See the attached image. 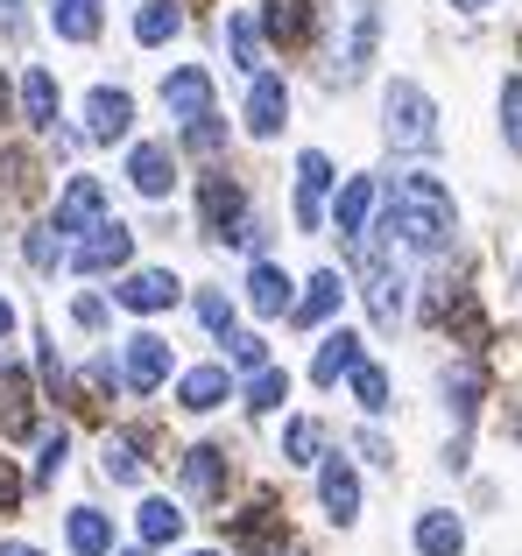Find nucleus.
Listing matches in <instances>:
<instances>
[{
    "instance_id": "obj_10",
    "label": "nucleus",
    "mask_w": 522,
    "mask_h": 556,
    "mask_svg": "<svg viewBox=\"0 0 522 556\" xmlns=\"http://www.w3.org/2000/svg\"><path fill=\"white\" fill-rule=\"evenodd\" d=\"M325 190H332V163L318 149L297 155V226L318 232V218H325Z\"/></svg>"
},
{
    "instance_id": "obj_20",
    "label": "nucleus",
    "mask_w": 522,
    "mask_h": 556,
    "mask_svg": "<svg viewBox=\"0 0 522 556\" xmlns=\"http://www.w3.org/2000/svg\"><path fill=\"white\" fill-rule=\"evenodd\" d=\"M248 303H254V317H283V311H289V275L275 268V261H254V275H248Z\"/></svg>"
},
{
    "instance_id": "obj_7",
    "label": "nucleus",
    "mask_w": 522,
    "mask_h": 556,
    "mask_svg": "<svg viewBox=\"0 0 522 556\" xmlns=\"http://www.w3.org/2000/svg\"><path fill=\"white\" fill-rule=\"evenodd\" d=\"M121 380L135 394H156L170 380V345L156 339V331H141V339H127V359H121Z\"/></svg>"
},
{
    "instance_id": "obj_48",
    "label": "nucleus",
    "mask_w": 522,
    "mask_h": 556,
    "mask_svg": "<svg viewBox=\"0 0 522 556\" xmlns=\"http://www.w3.org/2000/svg\"><path fill=\"white\" fill-rule=\"evenodd\" d=\"M0 113H8V78H0Z\"/></svg>"
},
{
    "instance_id": "obj_4",
    "label": "nucleus",
    "mask_w": 522,
    "mask_h": 556,
    "mask_svg": "<svg viewBox=\"0 0 522 556\" xmlns=\"http://www.w3.org/2000/svg\"><path fill=\"white\" fill-rule=\"evenodd\" d=\"M360 296H368L374 325L396 331V317H402V275H396V261H388L382 247H360Z\"/></svg>"
},
{
    "instance_id": "obj_35",
    "label": "nucleus",
    "mask_w": 522,
    "mask_h": 556,
    "mask_svg": "<svg viewBox=\"0 0 522 556\" xmlns=\"http://www.w3.org/2000/svg\"><path fill=\"white\" fill-rule=\"evenodd\" d=\"M220 141H226L220 113H198V121H184V149H191V155H220Z\"/></svg>"
},
{
    "instance_id": "obj_30",
    "label": "nucleus",
    "mask_w": 522,
    "mask_h": 556,
    "mask_svg": "<svg viewBox=\"0 0 522 556\" xmlns=\"http://www.w3.org/2000/svg\"><path fill=\"white\" fill-rule=\"evenodd\" d=\"M99 465H107V479H121V486H135V479H141V444H135V437H107V451H99Z\"/></svg>"
},
{
    "instance_id": "obj_41",
    "label": "nucleus",
    "mask_w": 522,
    "mask_h": 556,
    "mask_svg": "<svg viewBox=\"0 0 522 556\" xmlns=\"http://www.w3.org/2000/svg\"><path fill=\"white\" fill-rule=\"evenodd\" d=\"M198 317H206V331L234 339V303H226V296H198Z\"/></svg>"
},
{
    "instance_id": "obj_26",
    "label": "nucleus",
    "mask_w": 522,
    "mask_h": 556,
    "mask_svg": "<svg viewBox=\"0 0 522 556\" xmlns=\"http://www.w3.org/2000/svg\"><path fill=\"white\" fill-rule=\"evenodd\" d=\"M184 28V14H177V0H141V14H135V42H170Z\"/></svg>"
},
{
    "instance_id": "obj_31",
    "label": "nucleus",
    "mask_w": 522,
    "mask_h": 556,
    "mask_svg": "<svg viewBox=\"0 0 522 556\" xmlns=\"http://www.w3.org/2000/svg\"><path fill=\"white\" fill-rule=\"evenodd\" d=\"M226 50H234L240 71L261 64V28H254V14H226Z\"/></svg>"
},
{
    "instance_id": "obj_12",
    "label": "nucleus",
    "mask_w": 522,
    "mask_h": 556,
    "mask_svg": "<svg viewBox=\"0 0 522 556\" xmlns=\"http://www.w3.org/2000/svg\"><path fill=\"white\" fill-rule=\"evenodd\" d=\"M289 121V85L275 71H254V92H248V127L254 135H283Z\"/></svg>"
},
{
    "instance_id": "obj_5",
    "label": "nucleus",
    "mask_w": 522,
    "mask_h": 556,
    "mask_svg": "<svg viewBox=\"0 0 522 556\" xmlns=\"http://www.w3.org/2000/svg\"><path fill=\"white\" fill-rule=\"evenodd\" d=\"M127 254H135V232H127L121 218H99V226H85V240L71 247V268L107 275V268H127Z\"/></svg>"
},
{
    "instance_id": "obj_44",
    "label": "nucleus",
    "mask_w": 522,
    "mask_h": 556,
    "mask_svg": "<svg viewBox=\"0 0 522 556\" xmlns=\"http://www.w3.org/2000/svg\"><path fill=\"white\" fill-rule=\"evenodd\" d=\"M71 317H78V325L92 331V325H107V303H99V296H78V311H71Z\"/></svg>"
},
{
    "instance_id": "obj_47",
    "label": "nucleus",
    "mask_w": 522,
    "mask_h": 556,
    "mask_svg": "<svg viewBox=\"0 0 522 556\" xmlns=\"http://www.w3.org/2000/svg\"><path fill=\"white\" fill-rule=\"evenodd\" d=\"M452 8H467V14H481V8H487V0H452Z\"/></svg>"
},
{
    "instance_id": "obj_38",
    "label": "nucleus",
    "mask_w": 522,
    "mask_h": 556,
    "mask_svg": "<svg viewBox=\"0 0 522 556\" xmlns=\"http://www.w3.org/2000/svg\"><path fill=\"white\" fill-rule=\"evenodd\" d=\"M226 353H234V367H248V374L269 367V345H261L254 331H234V339H226Z\"/></svg>"
},
{
    "instance_id": "obj_45",
    "label": "nucleus",
    "mask_w": 522,
    "mask_h": 556,
    "mask_svg": "<svg viewBox=\"0 0 522 556\" xmlns=\"http://www.w3.org/2000/svg\"><path fill=\"white\" fill-rule=\"evenodd\" d=\"M8 331H14V303L0 296V339H8Z\"/></svg>"
},
{
    "instance_id": "obj_42",
    "label": "nucleus",
    "mask_w": 522,
    "mask_h": 556,
    "mask_svg": "<svg viewBox=\"0 0 522 556\" xmlns=\"http://www.w3.org/2000/svg\"><path fill=\"white\" fill-rule=\"evenodd\" d=\"M269 529H275V507H248V515H240V543L248 549L269 543Z\"/></svg>"
},
{
    "instance_id": "obj_13",
    "label": "nucleus",
    "mask_w": 522,
    "mask_h": 556,
    "mask_svg": "<svg viewBox=\"0 0 522 556\" xmlns=\"http://www.w3.org/2000/svg\"><path fill=\"white\" fill-rule=\"evenodd\" d=\"M184 493H191V501H220L226 493V451L220 444L184 451Z\"/></svg>"
},
{
    "instance_id": "obj_21",
    "label": "nucleus",
    "mask_w": 522,
    "mask_h": 556,
    "mask_svg": "<svg viewBox=\"0 0 522 556\" xmlns=\"http://www.w3.org/2000/svg\"><path fill=\"white\" fill-rule=\"evenodd\" d=\"M353 367H360V339H353V331H332V339L318 345V359H311V380H318V388H332V380L353 374Z\"/></svg>"
},
{
    "instance_id": "obj_37",
    "label": "nucleus",
    "mask_w": 522,
    "mask_h": 556,
    "mask_svg": "<svg viewBox=\"0 0 522 556\" xmlns=\"http://www.w3.org/2000/svg\"><path fill=\"white\" fill-rule=\"evenodd\" d=\"M64 458H71V437H64V430H50V437H42V458H36V479H42V486L64 472Z\"/></svg>"
},
{
    "instance_id": "obj_29",
    "label": "nucleus",
    "mask_w": 522,
    "mask_h": 556,
    "mask_svg": "<svg viewBox=\"0 0 522 556\" xmlns=\"http://www.w3.org/2000/svg\"><path fill=\"white\" fill-rule=\"evenodd\" d=\"M339 311V275H311V289H303V303H297V325H325V317Z\"/></svg>"
},
{
    "instance_id": "obj_9",
    "label": "nucleus",
    "mask_w": 522,
    "mask_h": 556,
    "mask_svg": "<svg viewBox=\"0 0 522 556\" xmlns=\"http://www.w3.org/2000/svg\"><path fill=\"white\" fill-rule=\"evenodd\" d=\"M163 106L170 121H198V113H212V71L206 64H184L163 78Z\"/></svg>"
},
{
    "instance_id": "obj_27",
    "label": "nucleus",
    "mask_w": 522,
    "mask_h": 556,
    "mask_svg": "<svg viewBox=\"0 0 522 556\" xmlns=\"http://www.w3.org/2000/svg\"><path fill=\"white\" fill-rule=\"evenodd\" d=\"M141 543H177L184 535V507L177 501H141Z\"/></svg>"
},
{
    "instance_id": "obj_24",
    "label": "nucleus",
    "mask_w": 522,
    "mask_h": 556,
    "mask_svg": "<svg viewBox=\"0 0 522 556\" xmlns=\"http://www.w3.org/2000/svg\"><path fill=\"white\" fill-rule=\"evenodd\" d=\"M22 121L28 127H57V78L50 71H28L22 78Z\"/></svg>"
},
{
    "instance_id": "obj_43",
    "label": "nucleus",
    "mask_w": 522,
    "mask_h": 556,
    "mask_svg": "<svg viewBox=\"0 0 522 556\" xmlns=\"http://www.w3.org/2000/svg\"><path fill=\"white\" fill-rule=\"evenodd\" d=\"M14 501H22V472L0 458V515H14Z\"/></svg>"
},
{
    "instance_id": "obj_8",
    "label": "nucleus",
    "mask_w": 522,
    "mask_h": 556,
    "mask_svg": "<svg viewBox=\"0 0 522 556\" xmlns=\"http://www.w3.org/2000/svg\"><path fill=\"white\" fill-rule=\"evenodd\" d=\"M184 289H177V275L170 268H135L121 289H113V303H127V311H141V317H156V311H170Z\"/></svg>"
},
{
    "instance_id": "obj_32",
    "label": "nucleus",
    "mask_w": 522,
    "mask_h": 556,
    "mask_svg": "<svg viewBox=\"0 0 522 556\" xmlns=\"http://www.w3.org/2000/svg\"><path fill=\"white\" fill-rule=\"evenodd\" d=\"M289 402V374L283 367H261L254 380H248V408H261V416H269V408H283Z\"/></svg>"
},
{
    "instance_id": "obj_33",
    "label": "nucleus",
    "mask_w": 522,
    "mask_h": 556,
    "mask_svg": "<svg viewBox=\"0 0 522 556\" xmlns=\"http://www.w3.org/2000/svg\"><path fill=\"white\" fill-rule=\"evenodd\" d=\"M318 437H325V430H318L311 416H289V422H283V451H289V465H311V458H318Z\"/></svg>"
},
{
    "instance_id": "obj_36",
    "label": "nucleus",
    "mask_w": 522,
    "mask_h": 556,
    "mask_svg": "<svg viewBox=\"0 0 522 556\" xmlns=\"http://www.w3.org/2000/svg\"><path fill=\"white\" fill-rule=\"evenodd\" d=\"M501 135H509V149L522 155V78L501 85Z\"/></svg>"
},
{
    "instance_id": "obj_25",
    "label": "nucleus",
    "mask_w": 522,
    "mask_h": 556,
    "mask_svg": "<svg viewBox=\"0 0 522 556\" xmlns=\"http://www.w3.org/2000/svg\"><path fill=\"white\" fill-rule=\"evenodd\" d=\"M417 549H424V556H459V549H467L459 515H424V521H417Z\"/></svg>"
},
{
    "instance_id": "obj_49",
    "label": "nucleus",
    "mask_w": 522,
    "mask_h": 556,
    "mask_svg": "<svg viewBox=\"0 0 522 556\" xmlns=\"http://www.w3.org/2000/svg\"><path fill=\"white\" fill-rule=\"evenodd\" d=\"M121 556H149V549H121Z\"/></svg>"
},
{
    "instance_id": "obj_46",
    "label": "nucleus",
    "mask_w": 522,
    "mask_h": 556,
    "mask_svg": "<svg viewBox=\"0 0 522 556\" xmlns=\"http://www.w3.org/2000/svg\"><path fill=\"white\" fill-rule=\"evenodd\" d=\"M0 556H36V549H28V543H0Z\"/></svg>"
},
{
    "instance_id": "obj_1",
    "label": "nucleus",
    "mask_w": 522,
    "mask_h": 556,
    "mask_svg": "<svg viewBox=\"0 0 522 556\" xmlns=\"http://www.w3.org/2000/svg\"><path fill=\"white\" fill-rule=\"evenodd\" d=\"M452 232H459V212L438 177H402L388 190V240H402L410 254H445Z\"/></svg>"
},
{
    "instance_id": "obj_39",
    "label": "nucleus",
    "mask_w": 522,
    "mask_h": 556,
    "mask_svg": "<svg viewBox=\"0 0 522 556\" xmlns=\"http://www.w3.org/2000/svg\"><path fill=\"white\" fill-rule=\"evenodd\" d=\"M445 394H452V416L467 422V416H473V394H481V374H473V367H459L452 380H445Z\"/></svg>"
},
{
    "instance_id": "obj_22",
    "label": "nucleus",
    "mask_w": 522,
    "mask_h": 556,
    "mask_svg": "<svg viewBox=\"0 0 522 556\" xmlns=\"http://www.w3.org/2000/svg\"><path fill=\"white\" fill-rule=\"evenodd\" d=\"M50 28L64 42H92L99 36V0H50Z\"/></svg>"
},
{
    "instance_id": "obj_17",
    "label": "nucleus",
    "mask_w": 522,
    "mask_h": 556,
    "mask_svg": "<svg viewBox=\"0 0 522 556\" xmlns=\"http://www.w3.org/2000/svg\"><path fill=\"white\" fill-rule=\"evenodd\" d=\"M226 394H234V380H226V367H191L177 380V402L184 408H198V416H206V408H220Z\"/></svg>"
},
{
    "instance_id": "obj_50",
    "label": "nucleus",
    "mask_w": 522,
    "mask_h": 556,
    "mask_svg": "<svg viewBox=\"0 0 522 556\" xmlns=\"http://www.w3.org/2000/svg\"><path fill=\"white\" fill-rule=\"evenodd\" d=\"M191 556H220V549H191Z\"/></svg>"
},
{
    "instance_id": "obj_6",
    "label": "nucleus",
    "mask_w": 522,
    "mask_h": 556,
    "mask_svg": "<svg viewBox=\"0 0 522 556\" xmlns=\"http://www.w3.org/2000/svg\"><path fill=\"white\" fill-rule=\"evenodd\" d=\"M127 127H135V99H127L121 85H92V92H85V135L92 141H121Z\"/></svg>"
},
{
    "instance_id": "obj_15",
    "label": "nucleus",
    "mask_w": 522,
    "mask_h": 556,
    "mask_svg": "<svg viewBox=\"0 0 522 556\" xmlns=\"http://www.w3.org/2000/svg\"><path fill=\"white\" fill-rule=\"evenodd\" d=\"M127 184H135L141 198H170V149L163 141H141V149L127 155Z\"/></svg>"
},
{
    "instance_id": "obj_34",
    "label": "nucleus",
    "mask_w": 522,
    "mask_h": 556,
    "mask_svg": "<svg viewBox=\"0 0 522 556\" xmlns=\"http://www.w3.org/2000/svg\"><path fill=\"white\" fill-rule=\"evenodd\" d=\"M353 394H360L368 416H382V408H388V374L374 367V359H360V367H353Z\"/></svg>"
},
{
    "instance_id": "obj_40",
    "label": "nucleus",
    "mask_w": 522,
    "mask_h": 556,
    "mask_svg": "<svg viewBox=\"0 0 522 556\" xmlns=\"http://www.w3.org/2000/svg\"><path fill=\"white\" fill-rule=\"evenodd\" d=\"M57 254H64V232H57V226L28 232V261H36V268H57Z\"/></svg>"
},
{
    "instance_id": "obj_14",
    "label": "nucleus",
    "mask_w": 522,
    "mask_h": 556,
    "mask_svg": "<svg viewBox=\"0 0 522 556\" xmlns=\"http://www.w3.org/2000/svg\"><path fill=\"white\" fill-rule=\"evenodd\" d=\"M318 501H325V515L339 521V529L360 515V479H353V465H346V458H332L325 472H318Z\"/></svg>"
},
{
    "instance_id": "obj_28",
    "label": "nucleus",
    "mask_w": 522,
    "mask_h": 556,
    "mask_svg": "<svg viewBox=\"0 0 522 556\" xmlns=\"http://www.w3.org/2000/svg\"><path fill=\"white\" fill-rule=\"evenodd\" d=\"M206 218H212V226H240V218H248V198H240V184L206 177Z\"/></svg>"
},
{
    "instance_id": "obj_16",
    "label": "nucleus",
    "mask_w": 522,
    "mask_h": 556,
    "mask_svg": "<svg viewBox=\"0 0 522 556\" xmlns=\"http://www.w3.org/2000/svg\"><path fill=\"white\" fill-rule=\"evenodd\" d=\"M374 198H382L374 177H353V184L339 190V204H332V226H339L346 240H360V232H368V218H374Z\"/></svg>"
},
{
    "instance_id": "obj_23",
    "label": "nucleus",
    "mask_w": 522,
    "mask_h": 556,
    "mask_svg": "<svg viewBox=\"0 0 522 556\" xmlns=\"http://www.w3.org/2000/svg\"><path fill=\"white\" fill-rule=\"evenodd\" d=\"M0 430H8V437L36 430V408H28V380L22 374H0Z\"/></svg>"
},
{
    "instance_id": "obj_11",
    "label": "nucleus",
    "mask_w": 522,
    "mask_h": 556,
    "mask_svg": "<svg viewBox=\"0 0 522 556\" xmlns=\"http://www.w3.org/2000/svg\"><path fill=\"white\" fill-rule=\"evenodd\" d=\"M99 212H107V190H99V177H71V190L57 198V218H50V226L57 232H85V226H99Z\"/></svg>"
},
{
    "instance_id": "obj_18",
    "label": "nucleus",
    "mask_w": 522,
    "mask_h": 556,
    "mask_svg": "<svg viewBox=\"0 0 522 556\" xmlns=\"http://www.w3.org/2000/svg\"><path fill=\"white\" fill-rule=\"evenodd\" d=\"M64 535H71V549H78V556H113V521L99 515V507H71Z\"/></svg>"
},
{
    "instance_id": "obj_3",
    "label": "nucleus",
    "mask_w": 522,
    "mask_h": 556,
    "mask_svg": "<svg viewBox=\"0 0 522 556\" xmlns=\"http://www.w3.org/2000/svg\"><path fill=\"white\" fill-rule=\"evenodd\" d=\"M374 42H382V8L374 0H346L339 36H332V56H325V85H353L374 64Z\"/></svg>"
},
{
    "instance_id": "obj_19",
    "label": "nucleus",
    "mask_w": 522,
    "mask_h": 556,
    "mask_svg": "<svg viewBox=\"0 0 522 556\" xmlns=\"http://www.w3.org/2000/svg\"><path fill=\"white\" fill-rule=\"evenodd\" d=\"M261 36L269 42H303L311 36V8H303V0H261Z\"/></svg>"
},
{
    "instance_id": "obj_2",
    "label": "nucleus",
    "mask_w": 522,
    "mask_h": 556,
    "mask_svg": "<svg viewBox=\"0 0 522 556\" xmlns=\"http://www.w3.org/2000/svg\"><path fill=\"white\" fill-rule=\"evenodd\" d=\"M382 135H388V149H402V155L438 149V106H431L424 85L396 78V85L382 92Z\"/></svg>"
}]
</instances>
